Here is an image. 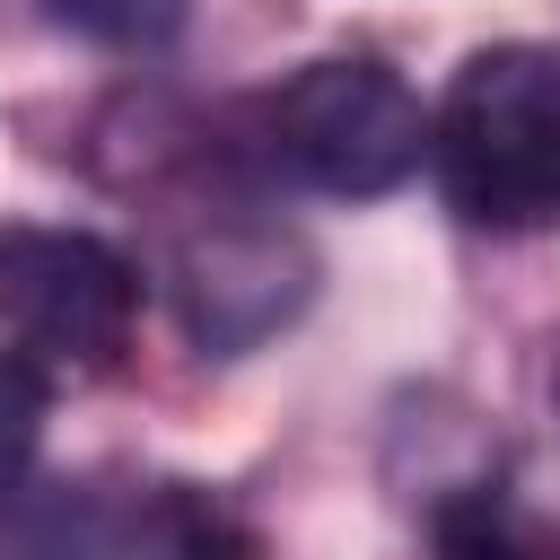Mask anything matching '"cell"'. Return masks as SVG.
Masks as SVG:
<instances>
[{"instance_id": "6da1fadb", "label": "cell", "mask_w": 560, "mask_h": 560, "mask_svg": "<svg viewBox=\"0 0 560 560\" xmlns=\"http://www.w3.org/2000/svg\"><path fill=\"white\" fill-rule=\"evenodd\" d=\"M429 175L464 228H560V44H481L429 105Z\"/></svg>"}, {"instance_id": "7a4b0ae2", "label": "cell", "mask_w": 560, "mask_h": 560, "mask_svg": "<svg viewBox=\"0 0 560 560\" xmlns=\"http://www.w3.org/2000/svg\"><path fill=\"white\" fill-rule=\"evenodd\" d=\"M245 158L298 192L376 201L429 166V105L394 61L324 52L245 105Z\"/></svg>"}, {"instance_id": "3957f363", "label": "cell", "mask_w": 560, "mask_h": 560, "mask_svg": "<svg viewBox=\"0 0 560 560\" xmlns=\"http://www.w3.org/2000/svg\"><path fill=\"white\" fill-rule=\"evenodd\" d=\"M140 324V262L88 228H0V332L44 376H105Z\"/></svg>"}, {"instance_id": "277c9868", "label": "cell", "mask_w": 560, "mask_h": 560, "mask_svg": "<svg viewBox=\"0 0 560 560\" xmlns=\"http://www.w3.org/2000/svg\"><path fill=\"white\" fill-rule=\"evenodd\" d=\"M306 289H315V254L271 219L210 210L201 228L175 236V306L201 350H254L306 306Z\"/></svg>"}, {"instance_id": "5b68a950", "label": "cell", "mask_w": 560, "mask_h": 560, "mask_svg": "<svg viewBox=\"0 0 560 560\" xmlns=\"http://www.w3.org/2000/svg\"><path fill=\"white\" fill-rule=\"evenodd\" d=\"M61 560H271L236 508L192 481H149L131 499H79Z\"/></svg>"}, {"instance_id": "8992f818", "label": "cell", "mask_w": 560, "mask_h": 560, "mask_svg": "<svg viewBox=\"0 0 560 560\" xmlns=\"http://www.w3.org/2000/svg\"><path fill=\"white\" fill-rule=\"evenodd\" d=\"M429 534H438V560H560V534L525 516L499 481H464L455 499H438Z\"/></svg>"}, {"instance_id": "52a82bcc", "label": "cell", "mask_w": 560, "mask_h": 560, "mask_svg": "<svg viewBox=\"0 0 560 560\" xmlns=\"http://www.w3.org/2000/svg\"><path fill=\"white\" fill-rule=\"evenodd\" d=\"M44 18L88 35V44H105V52H158V44L184 35L192 0H44Z\"/></svg>"}, {"instance_id": "ba28073f", "label": "cell", "mask_w": 560, "mask_h": 560, "mask_svg": "<svg viewBox=\"0 0 560 560\" xmlns=\"http://www.w3.org/2000/svg\"><path fill=\"white\" fill-rule=\"evenodd\" d=\"M44 411H52L44 368L18 359V350H0V499H9V490L26 481V464H35V446H44Z\"/></svg>"}, {"instance_id": "9c48e42d", "label": "cell", "mask_w": 560, "mask_h": 560, "mask_svg": "<svg viewBox=\"0 0 560 560\" xmlns=\"http://www.w3.org/2000/svg\"><path fill=\"white\" fill-rule=\"evenodd\" d=\"M551 394H560V376H551Z\"/></svg>"}]
</instances>
